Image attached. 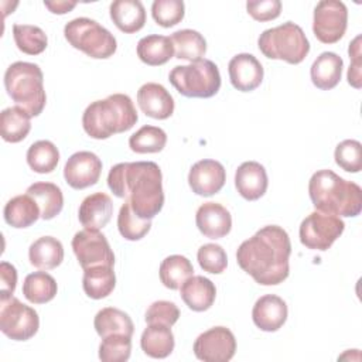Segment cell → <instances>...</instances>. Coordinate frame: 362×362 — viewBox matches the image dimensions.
I'll return each mask as SVG.
<instances>
[{"mask_svg": "<svg viewBox=\"0 0 362 362\" xmlns=\"http://www.w3.org/2000/svg\"><path fill=\"white\" fill-rule=\"evenodd\" d=\"M291 242L279 225H267L243 240L236 250L239 267L262 286L283 283L290 274Z\"/></svg>", "mask_w": 362, "mask_h": 362, "instance_id": "1", "label": "cell"}, {"mask_svg": "<svg viewBox=\"0 0 362 362\" xmlns=\"http://www.w3.org/2000/svg\"><path fill=\"white\" fill-rule=\"evenodd\" d=\"M107 187L117 198H124L141 219L151 221L163 209V174L154 161L113 165L107 174Z\"/></svg>", "mask_w": 362, "mask_h": 362, "instance_id": "2", "label": "cell"}, {"mask_svg": "<svg viewBox=\"0 0 362 362\" xmlns=\"http://www.w3.org/2000/svg\"><path fill=\"white\" fill-rule=\"evenodd\" d=\"M308 195L315 211L354 218L362 211V189L331 170H318L308 181Z\"/></svg>", "mask_w": 362, "mask_h": 362, "instance_id": "3", "label": "cell"}, {"mask_svg": "<svg viewBox=\"0 0 362 362\" xmlns=\"http://www.w3.org/2000/svg\"><path fill=\"white\" fill-rule=\"evenodd\" d=\"M139 120L130 96L113 93L106 99L92 102L82 115L85 133L96 140L109 139L113 134L130 130Z\"/></svg>", "mask_w": 362, "mask_h": 362, "instance_id": "4", "label": "cell"}, {"mask_svg": "<svg viewBox=\"0 0 362 362\" xmlns=\"http://www.w3.org/2000/svg\"><path fill=\"white\" fill-rule=\"evenodd\" d=\"M4 88L11 100L28 115L38 116L47 102L44 75L37 64L17 61L4 72Z\"/></svg>", "mask_w": 362, "mask_h": 362, "instance_id": "5", "label": "cell"}, {"mask_svg": "<svg viewBox=\"0 0 362 362\" xmlns=\"http://www.w3.org/2000/svg\"><path fill=\"white\" fill-rule=\"evenodd\" d=\"M257 47L264 57L291 65L303 62L310 52V42L303 28L293 21L264 30L257 40Z\"/></svg>", "mask_w": 362, "mask_h": 362, "instance_id": "6", "label": "cell"}, {"mask_svg": "<svg viewBox=\"0 0 362 362\" xmlns=\"http://www.w3.org/2000/svg\"><path fill=\"white\" fill-rule=\"evenodd\" d=\"M168 81L178 93L187 98H212L221 88V74L215 62L201 59L188 65H177L170 71Z\"/></svg>", "mask_w": 362, "mask_h": 362, "instance_id": "7", "label": "cell"}, {"mask_svg": "<svg viewBox=\"0 0 362 362\" xmlns=\"http://www.w3.org/2000/svg\"><path fill=\"white\" fill-rule=\"evenodd\" d=\"M64 35L74 48L95 59H106L117 49L113 34L88 17H78L68 21L64 27Z\"/></svg>", "mask_w": 362, "mask_h": 362, "instance_id": "8", "label": "cell"}, {"mask_svg": "<svg viewBox=\"0 0 362 362\" xmlns=\"http://www.w3.org/2000/svg\"><path fill=\"white\" fill-rule=\"evenodd\" d=\"M40 328V318L34 308L13 296H0V329L13 341H27Z\"/></svg>", "mask_w": 362, "mask_h": 362, "instance_id": "9", "label": "cell"}, {"mask_svg": "<svg viewBox=\"0 0 362 362\" xmlns=\"http://www.w3.org/2000/svg\"><path fill=\"white\" fill-rule=\"evenodd\" d=\"M345 223L334 215L318 211L305 216L300 225V242L311 250H327L342 235Z\"/></svg>", "mask_w": 362, "mask_h": 362, "instance_id": "10", "label": "cell"}, {"mask_svg": "<svg viewBox=\"0 0 362 362\" xmlns=\"http://www.w3.org/2000/svg\"><path fill=\"white\" fill-rule=\"evenodd\" d=\"M348 25V10L342 1L322 0L317 3L313 17V31L322 44L338 42Z\"/></svg>", "mask_w": 362, "mask_h": 362, "instance_id": "11", "label": "cell"}, {"mask_svg": "<svg viewBox=\"0 0 362 362\" xmlns=\"http://www.w3.org/2000/svg\"><path fill=\"white\" fill-rule=\"evenodd\" d=\"M72 250L82 269L92 266H112L115 264L113 250L103 233L99 230L83 229L74 235Z\"/></svg>", "mask_w": 362, "mask_h": 362, "instance_id": "12", "label": "cell"}, {"mask_svg": "<svg viewBox=\"0 0 362 362\" xmlns=\"http://www.w3.org/2000/svg\"><path fill=\"white\" fill-rule=\"evenodd\" d=\"M192 349L199 361L228 362L236 352V339L229 328L219 325L199 334Z\"/></svg>", "mask_w": 362, "mask_h": 362, "instance_id": "13", "label": "cell"}, {"mask_svg": "<svg viewBox=\"0 0 362 362\" xmlns=\"http://www.w3.org/2000/svg\"><path fill=\"white\" fill-rule=\"evenodd\" d=\"M102 173V161L92 151H76L65 163L64 178L74 189H85L95 185Z\"/></svg>", "mask_w": 362, "mask_h": 362, "instance_id": "14", "label": "cell"}, {"mask_svg": "<svg viewBox=\"0 0 362 362\" xmlns=\"http://www.w3.org/2000/svg\"><path fill=\"white\" fill-rule=\"evenodd\" d=\"M226 181L225 167L211 158L197 161L188 173V184L194 194L199 197H211L219 192Z\"/></svg>", "mask_w": 362, "mask_h": 362, "instance_id": "15", "label": "cell"}, {"mask_svg": "<svg viewBox=\"0 0 362 362\" xmlns=\"http://www.w3.org/2000/svg\"><path fill=\"white\" fill-rule=\"evenodd\" d=\"M230 83L240 92L255 90L263 81V66L260 61L247 52L235 55L228 64Z\"/></svg>", "mask_w": 362, "mask_h": 362, "instance_id": "16", "label": "cell"}, {"mask_svg": "<svg viewBox=\"0 0 362 362\" xmlns=\"http://www.w3.org/2000/svg\"><path fill=\"white\" fill-rule=\"evenodd\" d=\"M137 105L140 110L153 119L164 120L174 113V99L160 83L147 82L137 90Z\"/></svg>", "mask_w": 362, "mask_h": 362, "instance_id": "17", "label": "cell"}, {"mask_svg": "<svg viewBox=\"0 0 362 362\" xmlns=\"http://www.w3.org/2000/svg\"><path fill=\"white\" fill-rule=\"evenodd\" d=\"M195 223L198 230L209 239H221L232 229L230 212L218 202H204L197 214Z\"/></svg>", "mask_w": 362, "mask_h": 362, "instance_id": "18", "label": "cell"}, {"mask_svg": "<svg viewBox=\"0 0 362 362\" xmlns=\"http://www.w3.org/2000/svg\"><path fill=\"white\" fill-rule=\"evenodd\" d=\"M288 315L286 301L276 294H266L257 298L252 310V320L255 325L266 332L280 329Z\"/></svg>", "mask_w": 362, "mask_h": 362, "instance_id": "19", "label": "cell"}, {"mask_svg": "<svg viewBox=\"0 0 362 362\" xmlns=\"http://www.w3.org/2000/svg\"><path fill=\"white\" fill-rule=\"evenodd\" d=\"M269 178L266 168L257 161L242 163L235 173V187L247 201H256L267 191Z\"/></svg>", "mask_w": 362, "mask_h": 362, "instance_id": "20", "label": "cell"}, {"mask_svg": "<svg viewBox=\"0 0 362 362\" xmlns=\"http://www.w3.org/2000/svg\"><path fill=\"white\" fill-rule=\"evenodd\" d=\"M113 215V202L105 192L88 195L79 205L78 218L81 225L89 230L105 228Z\"/></svg>", "mask_w": 362, "mask_h": 362, "instance_id": "21", "label": "cell"}, {"mask_svg": "<svg viewBox=\"0 0 362 362\" xmlns=\"http://www.w3.org/2000/svg\"><path fill=\"white\" fill-rule=\"evenodd\" d=\"M180 291L185 305L197 313L209 310L216 297L215 284L204 276H191L182 283Z\"/></svg>", "mask_w": 362, "mask_h": 362, "instance_id": "22", "label": "cell"}, {"mask_svg": "<svg viewBox=\"0 0 362 362\" xmlns=\"http://www.w3.org/2000/svg\"><path fill=\"white\" fill-rule=\"evenodd\" d=\"M342 68L344 61L338 54L329 51L320 54L310 69L314 86H317L321 90L334 89L341 81Z\"/></svg>", "mask_w": 362, "mask_h": 362, "instance_id": "23", "label": "cell"}, {"mask_svg": "<svg viewBox=\"0 0 362 362\" xmlns=\"http://www.w3.org/2000/svg\"><path fill=\"white\" fill-rule=\"evenodd\" d=\"M115 25L126 34L140 31L146 24V10L139 0H116L109 7Z\"/></svg>", "mask_w": 362, "mask_h": 362, "instance_id": "24", "label": "cell"}, {"mask_svg": "<svg viewBox=\"0 0 362 362\" xmlns=\"http://www.w3.org/2000/svg\"><path fill=\"white\" fill-rule=\"evenodd\" d=\"M4 221L17 229L28 228L41 218L38 204L28 194L16 195L7 201L3 209Z\"/></svg>", "mask_w": 362, "mask_h": 362, "instance_id": "25", "label": "cell"}, {"mask_svg": "<svg viewBox=\"0 0 362 362\" xmlns=\"http://www.w3.org/2000/svg\"><path fill=\"white\" fill-rule=\"evenodd\" d=\"M174 334L168 325L148 324L140 338V346L146 355L156 359L167 358L174 351Z\"/></svg>", "mask_w": 362, "mask_h": 362, "instance_id": "26", "label": "cell"}, {"mask_svg": "<svg viewBox=\"0 0 362 362\" xmlns=\"http://www.w3.org/2000/svg\"><path fill=\"white\" fill-rule=\"evenodd\" d=\"M30 263L41 270L58 267L64 260V246L54 236H42L34 240L28 249Z\"/></svg>", "mask_w": 362, "mask_h": 362, "instance_id": "27", "label": "cell"}, {"mask_svg": "<svg viewBox=\"0 0 362 362\" xmlns=\"http://www.w3.org/2000/svg\"><path fill=\"white\" fill-rule=\"evenodd\" d=\"M137 57L141 62L150 66H158L167 64L174 55V45L170 37L150 34L143 37L137 42Z\"/></svg>", "mask_w": 362, "mask_h": 362, "instance_id": "28", "label": "cell"}, {"mask_svg": "<svg viewBox=\"0 0 362 362\" xmlns=\"http://www.w3.org/2000/svg\"><path fill=\"white\" fill-rule=\"evenodd\" d=\"M25 194L34 198L41 211V218L49 221L55 218L64 206V195L61 188L52 182H34L31 184Z\"/></svg>", "mask_w": 362, "mask_h": 362, "instance_id": "29", "label": "cell"}, {"mask_svg": "<svg viewBox=\"0 0 362 362\" xmlns=\"http://www.w3.org/2000/svg\"><path fill=\"white\" fill-rule=\"evenodd\" d=\"M116 286V276L112 266H92L83 269L82 287L88 297L100 300L107 297Z\"/></svg>", "mask_w": 362, "mask_h": 362, "instance_id": "30", "label": "cell"}, {"mask_svg": "<svg viewBox=\"0 0 362 362\" xmlns=\"http://www.w3.org/2000/svg\"><path fill=\"white\" fill-rule=\"evenodd\" d=\"M93 327L100 338L113 334L132 337L134 332V324L129 314L115 307H105L99 310L95 315Z\"/></svg>", "mask_w": 362, "mask_h": 362, "instance_id": "31", "label": "cell"}, {"mask_svg": "<svg viewBox=\"0 0 362 362\" xmlns=\"http://www.w3.org/2000/svg\"><path fill=\"white\" fill-rule=\"evenodd\" d=\"M31 130V116L20 106L6 107L0 113V133L7 143H20Z\"/></svg>", "mask_w": 362, "mask_h": 362, "instance_id": "32", "label": "cell"}, {"mask_svg": "<svg viewBox=\"0 0 362 362\" xmlns=\"http://www.w3.org/2000/svg\"><path fill=\"white\" fill-rule=\"evenodd\" d=\"M170 40L174 45L175 58L189 62L204 59V55L206 52V41L198 31L189 28L180 30L173 33Z\"/></svg>", "mask_w": 362, "mask_h": 362, "instance_id": "33", "label": "cell"}, {"mask_svg": "<svg viewBox=\"0 0 362 362\" xmlns=\"http://www.w3.org/2000/svg\"><path fill=\"white\" fill-rule=\"evenodd\" d=\"M57 281L47 272L30 273L23 283V294L33 304H45L51 301L57 296Z\"/></svg>", "mask_w": 362, "mask_h": 362, "instance_id": "34", "label": "cell"}, {"mask_svg": "<svg viewBox=\"0 0 362 362\" xmlns=\"http://www.w3.org/2000/svg\"><path fill=\"white\" fill-rule=\"evenodd\" d=\"M160 280L170 290H178L182 283L194 276L192 263L181 255L167 256L160 264Z\"/></svg>", "mask_w": 362, "mask_h": 362, "instance_id": "35", "label": "cell"}, {"mask_svg": "<svg viewBox=\"0 0 362 362\" xmlns=\"http://www.w3.org/2000/svg\"><path fill=\"white\" fill-rule=\"evenodd\" d=\"M27 164L38 174L52 173L59 161V151L49 140H38L27 150Z\"/></svg>", "mask_w": 362, "mask_h": 362, "instance_id": "36", "label": "cell"}, {"mask_svg": "<svg viewBox=\"0 0 362 362\" xmlns=\"http://www.w3.org/2000/svg\"><path fill=\"white\" fill-rule=\"evenodd\" d=\"M13 38L17 48L27 55H38L44 52L48 45L44 30L31 24H14Z\"/></svg>", "mask_w": 362, "mask_h": 362, "instance_id": "37", "label": "cell"}, {"mask_svg": "<svg viewBox=\"0 0 362 362\" xmlns=\"http://www.w3.org/2000/svg\"><path fill=\"white\" fill-rule=\"evenodd\" d=\"M167 144V134L161 127L146 124L129 139V147L137 154L158 153Z\"/></svg>", "mask_w": 362, "mask_h": 362, "instance_id": "38", "label": "cell"}, {"mask_svg": "<svg viewBox=\"0 0 362 362\" xmlns=\"http://www.w3.org/2000/svg\"><path fill=\"white\" fill-rule=\"evenodd\" d=\"M117 229L126 240H140L151 229V221L139 218L126 201L117 215Z\"/></svg>", "mask_w": 362, "mask_h": 362, "instance_id": "39", "label": "cell"}, {"mask_svg": "<svg viewBox=\"0 0 362 362\" xmlns=\"http://www.w3.org/2000/svg\"><path fill=\"white\" fill-rule=\"evenodd\" d=\"M132 354V337L113 334L102 338L99 359L103 362H126Z\"/></svg>", "mask_w": 362, "mask_h": 362, "instance_id": "40", "label": "cell"}, {"mask_svg": "<svg viewBox=\"0 0 362 362\" xmlns=\"http://www.w3.org/2000/svg\"><path fill=\"white\" fill-rule=\"evenodd\" d=\"M184 14L185 6L182 0H156L151 4V16L154 21L164 28H170L181 23Z\"/></svg>", "mask_w": 362, "mask_h": 362, "instance_id": "41", "label": "cell"}, {"mask_svg": "<svg viewBox=\"0 0 362 362\" xmlns=\"http://www.w3.org/2000/svg\"><path fill=\"white\" fill-rule=\"evenodd\" d=\"M334 158L342 170L359 173L362 168V144L354 139L344 140L335 147Z\"/></svg>", "mask_w": 362, "mask_h": 362, "instance_id": "42", "label": "cell"}, {"mask_svg": "<svg viewBox=\"0 0 362 362\" xmlns=\"http://www.w3.org/2000/svg\"><path fill=\"white\" fill-rule=\"evenodd\" d=\"M201 269L206 273L221 274L228 266V256L225 249L216 243H205L197 253Z\"/></svg>", "mask_w": 362, "mask_h": 362, "instance_id": "43", "label": "cell"}, {"mask_svg": "<svg viewBox=\"0 0 362 362\" xmlns=\"http://www.w3.org/2000/svg\"><path fill=\"white\" fill-rule=\"evenodd\" d=\"M144 318L147 324H164L173 327L180 318V310L173 301L158 300L150 304Z\"/></svg>", "mask_w": 362, "mask_h": 362, "instance_id": "44", "label": "cell"}, {"mask_svg": "<svg viewBox=\"0 0 362 362\" xmlns=\"http://www.w3.org/2000/svg\"><path fill=\"white\" fill-rule=\"evenodd\" d=\"M246 10L250 17L256 21L264 23L277 18L281 13V1L280 0H256L247 1Z\"/></svg>", "mask_w": 362, "mask_h": 362, "instance_id": "45", "label": "cell"}, {"mask_svg": "<svg viewBox=\"0 0 362 362\" xmlns=\"http://www.w3.org/2000/svg\"><path fill=\"white\" fill-rule=\"evenodd\" d=\"M348 54L351 58V65L348 68V83L355 88L359 89L362 86V78H361V68H362V61H361V35H356L354 38V41L349 44L348 48Z\"/></svg>", "mask_w": 362, "mask_h": 362, "instance_id": "46", "label": "cell"}, {"mask_svg": "<svg viewBox=\"0 0 362 362\" xmlns=\"http://www.w3.org/2000/svg\"><path fill=\"white\" fill-rule=\"evenodd\" d=\"M17 284V270L8 262L0 263V296H13Z\"/></svg>", "mask_w": 362, "mask_h": 362, "instance_id": "47", "label": "cell"}, {"mask_svg": "<svg viewBox=\"0 0 362 362\" xmlns=\"http://www.w3.org/2000/svg\"><path fill=\"white\" fill-rule=\"evenodd\" d=\"M44 6L54 14H66L76 6V1H44Z\"/></svg>", "mask_w": 362, "mask_h": 362, "instance_id": "48", "label": "cell"}]
</instances>
